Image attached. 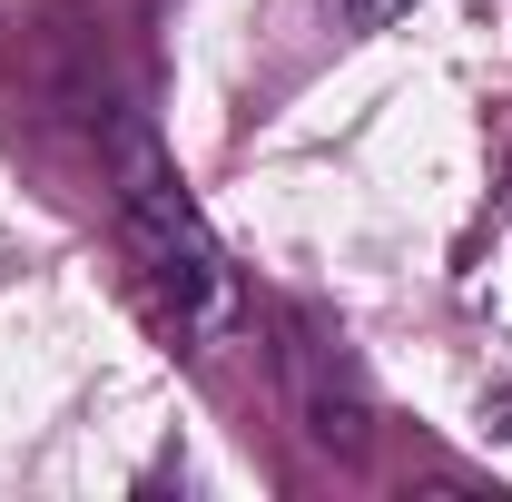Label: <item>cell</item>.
<instances>
[{
	"mask_svg": "<svg viewBox=\"0 0 512 502\" xmlns=\"http://www.w3.org/2000/svg\"><path fill=\"white\" fill-rule=\"evenodd\" d=\"M404 10H414V0H325V20H335L345 40H365V30H394Z\"/></svg>",
	"mask_w": 512,
	"mask_h": 502,
	"instance_id": "7a4b0ae2",
	"label": "cell"
},
{
	"mask_svg": "<svg viewBox=\"0 0 512 502\" xmlns=\"http://www.w3.org/2000/svg\"><path fill=\"white\" fill-rule=\"evenodd\" d=\"M483 424H493V434H512V384H493V404H483Z\"/></svg>",
	"mask_w": 512,
	"mask_h": 502,
	"instance_id": "3957f363",
	"label": "cell"
},
{
	"mask_svg": "<svg viewBox=\"0 0 512 502\" xmlns=\"http://www.w3.org/2000/svg\"><path fill=\"white\" fill-rule=\"evenodd\" d=\"M109 188H119V237H128V266H138L148 315L188 355H207L237 325V266L217 247V227L197 217L188 178L168 168V148L148 138V119H119V138H109Z\"/></svg>",
	"mask_w": 512,
	"mask_h": 502,
	"instance_id": "6da1fadb",
	"label": "cell"
},
{
	"mask_svg": "<svg viewBox=\"0 0 512 502\" xmlns=\"http://www.w3.org/2000/svg\"><path fill=\"white\" fill-rule=\"evenodd\" d=\"M503 217H512V168H503Z\"/></svg>",
	"mask_w": 512,
	"mask_h": 502,
	"instance_id": "277c9868",
	"label": "cell"
}]
</instances>
